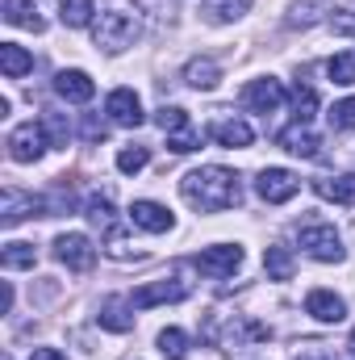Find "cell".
<instances>
[{
    "mask_svg": "<svg viewBox=\"0 0 355 360\" xmlns=\"http://www.w3.org/2000/svg\"><path fill=\"white\" fill-rule=\"evenodd\" d=\"M142 38V8L134 0H96L92 13V42L109 55L134 46Z\"/></svg>",
    "mask_w": 355,
    "mask_h": 360,
    "instance_id": "6da1fadb",
    "label": "cell"
},
{
    "mask_svg": "<svg viewBox=\"0 0 355 360\" xmlns=\"http://www.w3.org/2000/svg\"><path fill=\"white\" fill-rule=\"evenodd\" d=\"M180 193H184V201H188L192 210H201V214L234 210V205L243 201V184H239V176H234L230 168H217V164L188 172V176L180 180Z\"/></svg>",
    "mask_w": 355,
    "mask_h": 360,
    "instance_id": "7a4b0ae2",
    "label": "cell"
},
{
    "mask_svg": "<svg viewBox=\"0 0 355 360\" xmlns=\"http://www.w3.org/2000/svg\"><path fill=\"white\" fill-rule=\"evenodd\" d=\"M297 239H301V248H305L314 260H322V264H339V260H343V239H339V231H335L330 222H322V218H305V222L297 226Z\"/></svg>",
    "mask_w": 355,
    "mask_h": 360,
    "instance_id": "3957f363",
    "label": "cell"
},
{
    "mask_svg": "<svg viewBox=\"0 0 355 360\" xmlns=\"http://www.w3.org/2000/svg\"><path fill=\"white\" fill-rule=\"evenodd\" d=\"M46 151V139H42V126L34 122H21L8 130V160L13 164H38Z\"/></svg>",
    "mask_w": 355,
    "mask_h": 360,
    "instance_id": "277c9868",
    "label": "cell"
},
{
    "mask_svg": "<svg viewBox=\"0 0 355 360\" xmlns=\"http://www.w3.org/2000/svg\"><path fill=\"white\" fill-rule=\"evenodd\" d=\"M196 269L205 272V276H213V281H222V276H234V272L243 269V248H239V243L205 248V252L196 256Z\"/></svg>",
    "mask_w": 355,
    "mask_h": 360,
    "instance_id": "5b68a950",
    "label": "cell"
},
{
    "mask_svg": "<svg viewBox=\"0 0 355 360\" xmlns=\"http://www.w3.org/2000/svg\"><path fill=\"white\" fill-rule=\"evenodd\" d=\"M55 260L67 264L72 272H88L96 264V248L88 235H59L55 239Z\"/></svg>",
    "mask_w": 355,
    "mask_h": 360,
    "instance_id": "8992f818",
    "label": "cell"
},
{
    "mask_svg": "<svg viewBox=\"0 0 355 360\" xmlns=\"http://www.w3.org/2000/svg\"><path fill=\"white\" fill-rule=\"evenodd\" d=\"M29 214L46 218V201L34 197V193H21V188H4V197H0V222H4V226H17V222H25Z\"/></svg>",
    "mask_w": 355,
    "mask_h": 360,
    "instance_id": "52a82bcc",
    "label": "cell"
},
{
    "mask_svg": "<svg viewBox=\"0 0 355 360\" xmlns=\"http://www.w3.org/2000/svg\"><path fill=\"white\" fill-rule=\"evenodd\" d=\"M297 188H301V180L293 176V172H284V168H264L260 180H255V193L264 197L267 205H284V201H293Z\"/></svg>",
    "mask_w": 355,
    "mask_h": 360,
    "instance_id": "ba28073f",
    "label": "cell"
},
{
    "mask_svg": "<svg viewBox=\"0 0 355 360\" xmlns=\"http://www.w3.org/2000/svg\"><path fill=\"white\" fill-rule=\"evenodd\" d=\"M188 297V281H151V285H142V289H134V310H151V306H163V302H184Z\"/></svg>",
    "mask_w": 355,
    "mask_h": 360,
    "instance_id": "9c48e42d",
    "label": "cell"
},
{
    "mask_svg": "<svg viewBox=\"0 0 355 360\" xmlns=\"http://www.w3.org/2000/svg\"><path fill=\"white\" fill-rule=\"evenodd\" d=\"M243 105L251 109V113H276L280 105H284V89H280V80H251L247 89H243Z\"/></svg>",
    "mask_w": 355,
    "mask_h": 360,
    "instance_id": "30bf717a",
    "label": "cell"
},
{
    "mask_svg": "<svg viewBox=\"0 0 355 360\" xmlns=\"http://www.w3.org/2000/svg\"><path fill=\"white\" fill-rule=\"evenodd\" d=\"M267 340V327L247 319V314H234L222 331V348H247V344H264Z\"/></svg>",
    "mask_w": 355,
    "mask_h": 360,
    "instance_id": "8fae6325",
    "label": "cell"
},
{
    "mask_svg": "<svg viewBox=\"0 0 355 360\" xmlns=\"http://www.w3.org/2000/svg\"><path fill=\"white\" fill-rule=\"evenodd\" d=\"M105 113L117 126H142V105H138V92L134 89H113L109 101H105Z\"/></svg>",
    "mask_w": 355,
    "mask_h": 360,
    "instance_id": "7c38bea8",
    "label": "cell"
},
{
    "mask_svg": "<svg viewBox=\"0 0 355 360\" xmlns=\"http://www.w3.org/2000/svg\"><path fill=\"white\" fill-rule=\"evenodd\" d=\"M130 218H134V226L138 231H151V235H163V231H172V210L168 205H159V201H134V210H130Z\"/></svg>",
    "mask_w": 355,
    "mask_h": 360,
    "instance_id": "4fadbf2b",
    "label": "cell"
},
{
    "mask_svg": "<svg viewBox=\"0 0 355 360\" xmlns=\"http://www.w3.org/2000/svg\"><path fill=\"white\" fill-rule=\"evenodd\" d=\"M305 314H314L318 323H343L347 319V302L339 293H330V289H314L305 297Z\"/></svg>",
    "mask_w": 355,
    "mask_h": 360,
    "instance_id": "5bb4252c",
    "label": "cell"
},
{
    "mask_svg": "<svg viewBox=\"0 0 355 360\" xmlns=\"http://www.w3.org/2000/svg\"><path fill=\"white\" fill-rule=\"evenodd\" d=\"M55 92L63 96V101H72V105H88L96 84H92L88 72H80V68H72V72H59L55 76Z\"/></svg>",
    "mask_w": 355,
    "mask_h": 360,
    "instance_id": "9a60e30c",
    "label": "cell"
},
{
    "mask_svg": "<svg viewBox=\"0 0 355 360\" xmlns=\"http://www.w3.org/2000/svg\"><path fill=\"white\" fill-rule=\"evenodd\" d=\"M276 143H280L288 155H301V160H314V155H318V147H322V143H318V134H314L305 122H297V126L280 130V134H276Z\"/></svg>",
    "mask_w": 355,
    "mask_h": 360,
    "instance_id": "2e32d148",
    "label": "cell"
},
{
    "mask_svg": "<svg viewBox=\"0 0 355 360\" xmlns=\"http://www.w3.org/2000/svg\"><path fill=\"white\" fill-rule=\"evenodd\" d=\"M134 302L130 297H109L105 306H100V314H96V323L105 327V331H117V335H126V331H134Z\"/></svg>",
    "mask_w": 355,
    "mask_h": 360,
    "instance_id": "e0dca14e",
    "label": "cell"
},
{
    "mask_svg": "<svg viewBox=\"0 0 355 360\" xmlns=\"http://www.w3.org/2000/svg\"><path fill=\"white\" fill-rule=\"evenodd\" d=\"M209 139L213 143H222V147H251V126L243 122V117H217L213 126H209Z\"/></svg>",
    "mask_w": 355,
    "mask_h": 360,
    "instance_id": "ac0fdd59",
    "label": "cell"
},
{
    "mask_svg": "<svg viewBox=\"0 0 355 360\" xmlns=\"http://www.w3.org/2000/svg\"><path fill=\"white\" fill-rule=\"evenodd\" d=\"M4 21L8 25H21V30H34V34H42L46 30V21H42V8H38V0H4Z\"/></svg>",
    "mask_w": 355,
    "mask_h": 360,
    "instance_id": "d6986e66",
    "label": "cell"
},
{
    "mask_svg": "<svg viewBox=\"0 0 355 360\" xmlns=\"http://www.w3.org/2000/svg\"><path fill=\"white\" fill-rule=\"evenodd\" d=\"M314 193L322 201H335V205H355V176L343 172V176H318L314 180Z\"/></svg>",
    "mask_w": 355,
    "mask_h": 360,
    "instance_id": "ffe728a7",
    "label": "cell"
},
{
    "mask_svg": "<svg viewBox=\"0 0 355 360\" xmlns=\"http://www.w3.org/2000/svg\"><path fill=\"white\" fill-rule=\"evenodd\" d=\"M84 214H88L92 226H96V231H105V235H117V231H121L117 210H113V201H109L105 193H92L88 201H84Z\"/></svg>",
    "mask_w": 355,
    "mask_h": 360,
    "instance_id": "44dd1931",
    "label": "cell"
},
{
    "mask_svg": "<svg viewBox=\"0 0 355 360\" xmlns=\"http://www.w3.org/2000/svg\"><path fill=\"white\" fill-rule=\"evenodd\" d=\"M0 72L8 80H21L25 72H34V55L25 46H17V42H0Z\"/></svg>",
    "mask_w": 355,
    "mask_h": 360,
    "instance_id": "7402d4cb",
    "label": "cell"
},
{
    "mask_svg": "<svg viewBox=\"0 0 355 360\" xmlns=\"http://www.w3.org/2000/svg\"><path fill=\"white\" fill-rule=\"evenodd\" d=\"M184 80H188L192 89L209 92V89H217V80H222V68H217L213 59H192V63L184 68Z\"/></svg>",
    "mask_w": 355,
    "mask_h": 360,
    "instance_id": "603a6c76",
    "label": "cell"
},
{
    "mask_svg": "<svg viewBox=\"0 0 355 360\" xmlns=\"http://www.w3.org/2000/svg\"><path fill=\"white\" fill-rule=\"evenodd\" d=\"M264 269H267L272 281H293V269H297V264H293V252L280 248V243H272L264 252Z\"/></svg>",
    "mask_w": 355,
    "mask_h": 360,
    "instance_id": "cb8c5ba5",
    "label": "cell"
},
{
    "mask_svg": "<svg viewBox=\"0 0 355 360\" xmlns=\"http://www.w3.org/2000/svg\"><path fill=\"white\" fill-rule=\"evenodd\" d=\"M92 13H96V0H63V4H59V21H63L67 30L92 25Z\"/></svg>",
    "mask_w": 355,
    "mask_h": 360,
    "instance_id": "d4e9b609",
    "label": "cell"
},
{
    "mask_svg": "<svg viewBox=\"0 0 355 360\" xmlns=\"http://www.w3.org/2000/svg\"><path fill=\"white\" fill-rule=\"evenodd\" d=\"M0 264L8 272L13 269H34V264H38V252H34V243H4Z\"/></svg>",
    "mask_w": 355,
    "mask_h": 360,
    "instance_id": "484cf974",
    "label": "cell"
},
{
    "mask_svg": "<svg viewBox=\"0 0 355 360\" xmlns=\"http://www.w3.org/2000/svg\"><path fill=\"white\" fill-rule=\"evenodd\" d=\"M326 13H335V0H297V13L288 17V25H314Z\"/></svg>",
    "mask_w": 355,
    "mask_h": 360,
    "instance_id": "4316f807",
    "label": "cell"
},
{
    "mask_svg": "<svg viewBox=\"0 0 355 360\" xmlns=\"http://www.w3.org/2000/svg\"><path fill=\"white\" fill-rule=\"evenodd\" d=\"M42 130L51 134V147H67V139H72L67 117H63V113H55V109H46V113H42Z\"/></svg>",
    "mask_w": 355,
    "mask_h": 360,
    "instance_id": "83f0119b",
    "label": "cell"
},
{
    "mask_svg": "<svg viewBox=\"0 0 355 360\" xmlns=\"http://www.w3.org/2000/svg\"><path fill=\"white\" fill-rule=\"evenodd\" d=\"M326 76H330L335 84H355V51L335 55V59L326 63Z\"/></svg>",
    "mask_w": 355,
    "mask_h": 360,
    "instance_id": "f1b7e54d",
    "label": "cell"
},
{
    "mask_svg": "<svg viewBox=\"0 0 355 360\" xmlns=\"http://www.w3.org/2000/svg\"><path fill=\"white\" fill-rule=\"evenodd\" d=\"M159 352H163L168 360H184V356H188V335L176 331V327L159 331Z\"/></svg>",
    "mask_w": 355,
    "mask_h": 360,
    "instance_id": "f546056e",
    "label": "cell"
},
{
    "mask_svg": "<svg viewBox=\"0 0 355 360\" xmlns=\"http://www.w3.org/2000/svg\"><path fill=\"white\" fill-rule=\"evenodd\" d=\"M155 122H159L163 134H176V130H184V126H192V117H188L180 105H163V109L155 113Z\"/></svg>",
    "mask_w": 355,
    "mask_h": 360,
    "instance_id": "4dcf8cb0",
    "label": "cell"
},
{
    "mask_svg": "<svg viewBox=\"0 0 355 360\" xmlns=\"http://www.w3.org/2000/svg\"><path fill=\"white\" fill-rule=\"evenodd\" d=\"M247 8H251V0H217V4H209V21H234Z\"/></svg>",
    "mask_w": 355,
    "mask_h": 360,
    "instance_id": "1f68e13d",
    "label": "cell"
},
{
    "mask_svg": "<svg viewBox=\"0 0 355 360\" xmlns=\"http://www.w3.org/2000/svg\"><path fill=\"white\" fill-rule=\"evenodd\" d=\"M293 109H297V122H309L314 117V109H318V92L314 89H293Z\"/></svg>",
    "mask_w": 355,
    "mask_h": 360,
    "instance_id": "d6a6232c",
    "label": "cell"
},
{
    "mask_svg": "<svg viewBox=\"0 0 355 360\" xmlns=\"http://www.w3.org/2000/svg\"><path fill=\"white\" fill-rule=\"evenodd\" d=\"M147 160H151V151H147V147H121L117 168H121V172H142V168H147Z\"/></svg>",
    "mask_w": 355,
    "mask_h": 360,
    "instance_id": "836d02e7",
    "label": "cell"
},
{
    "mask_svg": "<svg viewBox=\"0 0 355 360\" xmlns=\"http://www.w3.org/2000/svg\"><path fill=\"white\" fill-rule=\"evenodd\" d=\"M330 126H335V130H355V96L339 101V105L330 109Z\"/></svg>",
    "mask_w": 355,
    "mask_h": 360,
    "instance_id": "e575fe53",
    "label": "cell"
},
{
    "mask_svg": "<svg viewBox=\"0 0 355 360\" xmlns=\"http://www.w3.org/2000/svg\"><path fill=\"white\" fill-rule=\"evenodd\" d=\"M84 139H88V143H100V139H105V122H100V117H84Z\"/></svg>",
    "mask_w": 355,
    "mask_h": 360,
    "instance_id": "d590c367",
    "label": "cell"
},
{
    "mask_svg": "<svg viewBox=\"0 0 355 360\" xmlns=\"http://www.w3.org/2000/svg\"><path fill=\"white\" fill-rule=\"evenodd\" d=\"M29 360H63V352H59V348H34Z\"/></svg>",
    "mask_w": 355,
    "mask_h": 360,
    "instance_id": "8d00e7d4",
    "label": "cell"
},
{
    "mask_svg": "<svg viewBox=\"0 0 355 360\" xmlns=\"http://www.w3.org/2000/svg\"><path fill=\"white\" fill-rule=\"evenodd\" d=\"M297 360H326V352H305V356H297Z\"/></svg>",
    "mask_w": 355,
    "mask_h": 360,
    "instance_id": "74e56055",
    "label": "cell"
},
{
    "mask_svg": "<svg viewBox=\"0 0 355 360\" xmlns=\"http://www.w3.org/2000/svg\"><path fill=\"white\" fill-rule=\"evenodd\" d=\"M351 344H355V331H351Z\"/></svg>",
    "mask_w": 355,
    "mask_h": 360,
    "instance_id": "f35d334b",
    "label": "cell"
}]
</instances>
